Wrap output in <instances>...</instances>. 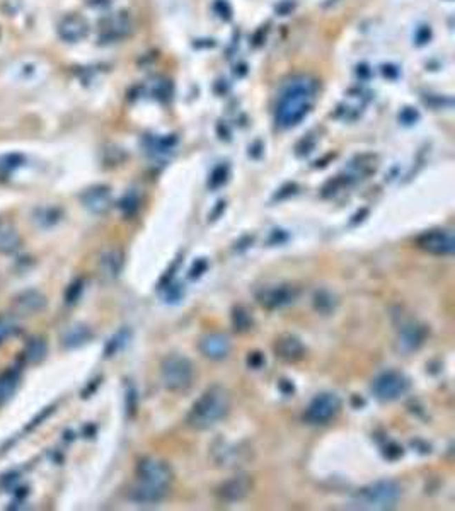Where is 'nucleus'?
Segmentation results:
<instances>
[{
    "instance_id": "5701e85b",
    "label": "nucleus",
    "mask_w": 455,
    "mask_h": 511,
    "mask_svg": "<svg viewBox=\"0 0 455 511\" xmlns=\"http://www.w3.org/2000/svg\"><path fill=\"white\" fill-rule=\"evenodd\" d=\"M17 384H19V379L14 372H7L3 375H0V404L9 401L10 397L16 392Z\"/></svg>"
},
{
    "instance_id": "72a5a7b5",
    "label": "nucleus",
    "mask_w": 455,
    "mask_h": 511,
    "mask_svg": "<svg viewBox=\"0 0 455 511\" xmlns=\"http://www.w3.org/2000/svg\"><path fill=\"white\" fill-rule=\"evenodd\" d=\"M88 3L92 7H106L110 6L111 0H88Z\"/></svg>"
},
{
    "instance_id": "9d476101",
    "label": "nucleus",
    "mask_w": 455,
    "mask_h": 511,
    "mask_svg": "<svg viewBox=\"0 0 455 511\" xmlns=\"http://www.w3.org/2000/svg\"><path fill=\"white\" fill-rule=\"evenodd\" d=\"M299 290L292 285H276L265 288L258 293V302L261 307L268 309V311H274V309H281L285 305H290L297 300Z\"/></svg>"
},
{
    "instance_id": "a878e982",
    "label": "nucleus",
    "mask_w": 455,
    "mask_h": 511,
    "mask_svg": "<svg viewBox=\"0 0 455 511\" xmlns=\"http://www.w3.org/2000/svg\"><path fill=\"white\" fill-rule=\"evenodd\" d=\"M232 322H234V327H236V331H247L249 327H251L252 320L243 307H237V309H234Z\"/></svg>"
},
{
    "instance_id": "f257e3e1",
    "label": "nucleus",
    "mask_w": 455,
    "mask_h": 511,
    "mask_svg": "<svg viewBox=\"0 0 455 511\" xmlns=\"http://www.w3.org/2000/svg\"><path fill=\"white\" fill-rule=\"evenodd\" d=\"M317 96V84L309 75H295L281 85L278 92L274 121L281 129H290L302 123L312 111Z\"/></svg>"
},
{
    "instance_id": "9b49d317",
    "label": "nucleus",
    "mask_w": 455,
    "mask_h": 511,
    "mask_svg": "<svg viewBox=\"0 0 455 511\" xmlns=\"http://www.w3.org/2000/svg\"><path fill=\"white\" fill-rule=\"evenodd\" d=\"M251 489L252 481L249 479V476L239 474V476H234L230 479L223 481L219 486V489H216V496L225 503H237L243 501L245 496L251 492Z\"/></svg>"
},
{
    "instance_id": "f03ea898",
    "label": "nucleus",
    "mask_w": 455,
    "mask_h": 511,
    "mask_svg": "<svg viewBox=\"0 0 455 511\" xmlns=\"http://www.w3.org/2000/svg\"><path fill=\"white\" fill-rule=\"evenodd\" d=\"M139 484L130 492V499L139 505H157L168 496L172 482V469L159 459H143L136 467Z\"/></svg>"
},
{
    "instance_id": "b1692460",
    "label": "nucleus",
    "mask_w": 455,
    "mask_h": 511,
    "mask_svg": "<svg viewBox=\"0 0 455 511\" xmlns=\"http://www.w3.org/2000/svg\"><path fill=\"white\" fill-rule=\"evenodd\" d=\"M314 304H316V309L319 312H323V314H330V312L334 309V298H333V295L327 293V291H319V293L316 295Z\"/></svg>"
},
{
    "instance_id": "aec40b11",
    "label": "nucleus",
    "mask_w": 455,
    "mask_h": 511,
    "mask_svg": "<svg viewBox=\"0 0 455 511\" xmlns=\"http://www.w3.org/2000/svg\"><path fill=\"white\" fill-rule=\"evenodd\" d=\"M46 355H48V344H46V341L43 337H32L30 343H28L26 350H24V358L31 365L41 363L46 358Z\"/></svg>"
},
{
    "instance_id": "39448f33",
    "label": "nucleus",
    "mask_w": 455,
    "mask_h": 511,
    "mask_svg": "<svg viewBox=\"0 0 455 511\" xmlns=\"http://www.w3.org/2000/svg\"><path fill=\"white\" fill-rule=\"evenodd\" d=\"M162 384L171 392H183L191 387L194 379V366L186 356L169 355L161 365Z\"/></svg>"
},
{
    "instance_id": "6e6552de",
    "label": "nucleus",
    "mask_w": 455,
    "mask_h": 511,
    "mask_svg": "<svg viewBox=\"0 0 455 511\" xmlns=\"http://www.w3.org/2000/svg\"><path fill=\"white\" fill-rule=\"evenodd\" d=\"M418 249L432 255H452L455 251V237L449 229H433L421 233L416 239Z\"/></svg>"
},
{
    "instance_id": "20e7f679",
    "label": "nucleus",
    "mask_w": 455,
    "mask_h": 511,
    "mask_svg": "<svg viewBox=\"0 0 455 511\" xmlns=\"http://www.w3.org/2000/svg\"><path fill=\"white\" fill-rule=\"evenodd\" d=\"M403 489L394 481H377L365 486L353 496L350 508L353 510H392L399 503Z\"/></svg>"
},
{
    "instance_id": "f3484780",
    "label": "nucleus",
    "mask_w": 455,
    "mask_h": 511,
    "mask_svg": "<svg viewBox=\"0 0 455 511\" xmlns=\"http://www.w3.org/2000/svg\"><path fill=\"white\" fill-rule=\"evenodd\" d=\"M92 337V331L89 329L84 324H74V326L68 327L67 331L61 336V343L68 350H74V348L82 346V344L88 343Z\"/></svg>"
},
{
    "instance_id": "6ab92c4d",
    "label": "nucleus",
    "mask_w": 455,
    "mask_h": 511,
    "mask_svg": "<svg viewBox=\"0 0 455 511\" xmlns=\"http://www.w3.org/2000/svg\"><path fill=\"white\" fill-rule=\"evenodd\" d=\"M61 218V210L59 207H39L36 208L34 213H32V220L36 225L43 227V229H48L59 224Z\"/></svg>"
},
{
    "instance_id": "2eb2a0df",
    "label": "nucleus",
    "mask_w": 455,
    "mask_h": 511,
    "mask_svg": "<svg viewBox=\"0 0 455 511\" xmlns=\"http://www.w3.org/2000/svg\"><path fill=\"white\" fill-rule=\"evenodd\" d=\"M82 205L94 215H103L111 207V191L108 186H92L81 196Z\"/></svg>"
},
{
    "instance_id": "7c9ffc66",
    "label": "nucleus",
    "mask_w": 455,
    "mask_h": 511,
    "mask_svg": "<svg viewBox=\"0 0 455 511\" xmlns=\"http://www.w3.org/2000/svg\"><path fill=\"white\" fill-rule=\"evenodd\" d=\"M418 118H420V114H418V111H414L413 107H404L399 114V121H403L404 125H413Z\"/></svg>"
},
{
    "instance_id": "2f4dec72",
    "label": "nucleus",
    "mask_w": 455,
    "mask_h": 511,
    "mask_svg": "<svg viewBox=\"0 0 455 511\" xmlns=\"http://www.w3.org/2000/svg\"><path fill=\"white\" fill-rule=\"evenodd\" d=\"M429 38H432V30H429V26L418 28L416 34H414V39H416L418 45H425L426 41H429Z\"/></svg>"
},
{
    "instance_id": "0eeeda50",
    "label": "nucleus",
    "mask_w": 455,
    "mask_h": 511,
    "mask_svg": "<svg viewBox=\"0 0 455 511\" xmlns=\"http://www.w3.org/2000/svg\"><path fill=\"white\" fill-rule=\"evenodd\" d=\"M341 411V399L331 392L316 395L303 413V419L310 424H326Z\"/></svg>"
},
{
    "instance_id": "412c9836",
    "label": "nucleus",
    "mask_w": 455,
    "mask_h": 511,
    "mask_svg": "<svg viewBox=\"0 0 455 511\" xmlns=\"http://www.w3.org/2000/svg\"><path fill=\"white\" fill-rule=\"evenodd\" d=\"M101 268H103L104 275L106 276H110V278H117L123 268V254L117 249L106 253L103 255V259H101Z\"/></svg>"
},
{
    "instance_id": "393cba45",
    "label": "nucleus",
    "mask_w": 455,
    "mask_h": 511,
    "mask_svg": "<svg viewBox=\"0 0 455 511\" xmlns=\"http://www.w3.org/2000/svg\"><path fill=\"white\" fill-rule=\"evenodd\" d=\"M139 205H140V200H139V194L136 193H126L125 198L120 201V208L121 211L125 215H133L135 213L136 210H139Z\"/></svg>"
},
{
    "instance_id": "f8f14e48",
    "label": "nucleus",
    "mask_w": 455,
    "mask_h": 511,
    "mask_svg": "<svg viewBox=\"0 0 455 511\" xmlns=\"http://www.w3.org/2000/svg\"><path fill=\"white\" fill-rule=\"evenodd\" d=\"M57 32L65 43H79L89 34V24L79 14H68L59 23Z\"/></svg>"
},
{
    "instance_id": "4be33fe9",
    "label": "nucleus",
    "mask_w": 455,
    "mask_h": 511,
    "mask_svg": "<svg viewBox=\"0 0 455 511\" xmlns=\"http://www.w3.org/2000/svg\"><path fill=\"white\" fill-rule=\"evenodd\" d=\"M421 341H423V333H421L420 327L407 326L406 329L401 333L399 346L403 348L404 351H413L420 346Z\"/></svg>"
},
{
    "instance_id": "473e14b6",
    "label": "nucleus",
    "mask_w": 455,
    "mask_h": 511,
    "mask_svg": "<svg viewBox=\"0 0 455 511\" xmlns=\"http://www.w3.org/2000/svg\"><path fill=\"white\" fill-rule=\"evenodd\" d=\"M9 333H10V326H9V324L0 322V343H2V341L6 340L7 336H9Z\"/></svg>"
},
{
    "instance_id": "1a4fd4ad",
    "label": "nucleus",
    "mask_w": 455,
    "mask_h": 511,
    "mask_svg": "<svg viewBox=\"0 0 455 511\" xmlns=\"http://www.w3.org/2000/svg\"><path fill=\"white\" fill-rule=\"evenodd\" d=\"M133 31L132 17L128 12H117L104 17L99 23V41L114 43L125 39Z\"/></svg>"
},
{
    "instance_id": "ddd939ff",
    "label": "nucleus",
    "mask_w": 455,
    "mask_h": 511,
    "mask_svg": "<svg viewBox=\"0 0 455 511\" xmlns=\"http://www.w3.org/2000/svg\"><path fill=\"white\" fill-rule=\"evenodd\" d=\"M46 307V297L38 290H28L17 295L12 302L14 314L19 317L34 315Z\"/></svg>"
},
{
    "instance_id": "423d86ee",
    "label": "nucleus",
    "mask_w": 455,
    "mask_h": 511,
    "mask_svg": "<svg viewBox=\"0 0 455 511\" xmlns=\"http://www.w3.org/2000/svg\"><path fill=\"white\" fill-rule=\"evenodd\" d=\"M410 379L404 373L396 372V370H389V372L381 373L377 379L372 384V392L375 397L381 399L384 402L396 401V399L403 397L407 390H410Z\"/></svg>"
},
{
    "instance_id": "c756f323",
    "label": "nucleus",
    "mask_w": 455,
    "mask_h": 511,
    "mask_svg": "<svg viewBox=\"0 0 455 511\" xmlns=\"http://www.w3.org/2000/svg\"><path fill=\"white\" fill-rule=\"evenodd\" d=\"M213 9H215V12L219 14L222 19H230V16H232V9H230L227 0H216V2L213 3Z\"/></svg>"
},
{
    "instance_id": "bb28decb",
    "label": "nucleus",
    "mask_w": 455,
    "mask_h": 511,
    "mask_svg": "<svg viewBox=\"0 0 455 511\" xmlns=\"http://www.w3.org/2000/svg\"><path fill=\"white\" fill-rule=\"evenodd\" d=\"M23 156L19 154H9V156L0 157V172H12L19 165H23Z\"/></svg>"
},
{
    "instance_id": "c85d7f7f",
    "label": "nucleus",
    "mask_w": 455,
    "mask_h": 511,
    "mask_svg": "<svg viewBox=\"0 0 455 511\" xmlns=\"http://www.w3.org/2000/svg\"><path fill=\"white\" fill-rule=\"evenodd\" d=\"M82 285H84L82 280H77V282H74L70 286H68L67 295H65L67 304H74V302H77V298L81 297V293H82Z\"/></svg>"
},
{
    "instance_id": "4468645a",
    "label": "nucleus",
    "mask_w": 455,
    "mask_h": 511,
    "mask_svg": "<svg viewBox=\"0 0 455 511\" xmlns=\"http://www.w3.org/2000/svg\"><path fill=\"white\" fill-rule=\"evenodd\" d=\"M230 348V340L222 333H210L205 334L200 340V351L201 355L207 356L210 359H223L229 356Z\"/></svg>"
},
{
    "instance_id": "cd10ccee",
    "label": "nucleus",
    "mask_w": 455,
    "mask_h": 511,
    "mask_svg": "<svg viewBox=\"0 0 455 511\" xmlns=\"http://www.w3.org/2000/svg\"><path fill=\"white\" fill-rule=\"evenodd\" d=\"M227 176H229V167L227 165H219V167L213 169L208 186L210 188H220L227 181Z\"/></svg>"
},
{
    "instance_id": "dca6fc26",
    "label": "nucleus",
    "mask_w": 455,
    "mask_h": 511,
    "mask_svg": "<svg viewBox=\"0 0 455 511\" xmlns=\"http://www.w3.org/2000/svg\"><path fill=\"white\" fill-rule=\"evenodd\" d=\"M274 353H276L278 358L283 359V362L295 363L303 358V355H305V348H303L301 340H297L295 336L287 334V336L278 337L276 343H274Z\"/></svg>"
},
{
    "instance_id": "a211bd4d",
    "label": "nucleus",
    "mask_w": 455,
    "mask_h": 511,
    "mask_svg": "<svg viewBox=\"0 0 455 511\" xmlns=\"http://www.w3.org/2000/svg\"><path fill=\"white\" fill-rule=\"evenodd\" d=\"M21 236L14 225L0 222V253L9 254L19 249Z\"/></svg>"
},
{
    "instance_id": "7ed1b4c3",
    "label": "nucleus",
    "mask_w": 455,
    "mask_h": 511,
    "mask_svg": "<svg viewBox=\"0 0 455 511\" xmlns=\"http://www.w3.org/2000/svg\"><path fill=\"white\" fill-rule=\"evenodd\" d=\"M230 411V394L222 385H212L198 401L191 406L188 413V424L194 430H210L225 419Z\"/></svg>"
}]
</instances>
